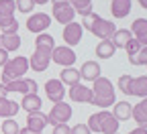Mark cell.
<instances>
[{
  "instance_id": "obj_18",
  "label": "cell",
  "mask_w": 147,
  "mask_h": 134,
  "mask_svg": "<svg viewBox=\"0 0 147 134\" xmlns=\"http://www.w3.org/2000/svg\"><path fill=\"white\" fill-rule=\"evenodd\" d=\"M131 114H133V104H129L127 100L115 102V112H113V116H115L119 122H127L129 118H131Z\"/></svg>"
},
{
  "instance_id": "obj_30",
  "label": "cell",
  "mask_w": 147,
  "mask_h": 134,
  "mask_svg": "<svg viewBox=\"0 0 147 134\" xmlns=\"http://www.w3.org/2000/svg\"><path fill=\"white\" fill-rule=\"evenodd\" d=\"M14 6H16V10H21L23 14H29V12H33L35 10V0H14Z\"/></svg>"
},
{
  "instance_id": "obj_40",
  "label": "cell",
  "mask_w": 147,
  "mask_h": 134,
  "mask_svg": "<svg viewBox=\"0 0 147 134\" xmlns=\"http://www.w3.org/2000/svg\"><path fill=\"white\" fill-rule=\"evenodd\" d=\"M129 134H147V130L145 128H135V130H131Z\"/></svg>"
},
{
  "instance_id": "obj_6",
  "label": "cell",
  "mask_w": 147,
  "mask_h": 134,
  "mask_svg": "<svg viewBox=\"0 0 147 134\" xmlns=\"http://www.w3.org/2000/svg\"><path fill=\"white\" fill-rule=\"evenodd\" d=\"M51 61H55L61 67H74V63H76V51L71 47H67V45H59V47L53 49Z\"/></svg>"
},
{
  "instance_id": "obj_9",
  "label": "cell",
  "mask_w": 147,
  "mask_h": 134,
  "mask_svg": "<svg viewBox=\"0 0 147 134\" xmlns=\"http://www.w3.org/2000/svg\"><path fill=\"white\" fill-rule=\"evenodd\" d=\"M82 35H84V29H82V25L80 23H67L65 27H63V41H65V45L67 47H74V45H78L80 41H82Z\"/></svg>"
},
{
  "instance_id": "obj_3",
  "label": "cell",
  "mask_w": 147,
  "mask_h": 134,
  "mask_svg": "<svg viewBox=\"0 0 147 134\" xmlns=\"http://www.w3.org/2000/svg\"><path fill=\"white\" fill-rule=\"evenodd\" d=\"M92 106H98V108H108V106H115V85L110 83V79L100 77L92 81Z\"/></svg>"
},
{
  "instance_id": "obj_13",
  "label": "cell",
  "mask_w": 147,
  "mask_h": 134,
  "mask_svg": "<svg viewBox=\"0 0 147 134\" xmlns=\"http://www.w3.org/2000/svg\"><path fill=\"white\" fill-rule=\"evenodd\" d=\"M129 95H137L139 100L147 98V75H139V77H133L131 79Z\"/></svg>"
},
{
  "instance_id": "obj_37",
  "label": "cell",
  "mask_w": 147,
  "mask_h": 134,
  "mask_svg": "<svg viewBox=\"0 0 147 134\" xmlns=\"http://www.w3.org/2000/svg\"><path fill=\"white\" fill-rule=\"evenodd\" d=\"M137 106L141 108V112H143V114H147V98H143V100H141Z\"/></svg>"
},
{
  "instance_id": "obj_42",
  "label": "cell",
  "mask_w": 147,
  "mask_h": 134,
  "mask_svg": "<svg viewBox=\"0 0 147 134\" xmlns=\"http://www.w3.org/2000/svg\"><path fill=\"white\" fill-rule=\"evenodd\" d=\"M51 2H53V6H55V4H65V2H69V0H51Z\"/></svg>"
},
{
  "instance_id": "obj_8",
  "label": "cell",
  "mask_w": 147,
  "mask_h": 134,
  "mask_svg": "<svg viewBox=\"0 0 147 134\" xmlns=\"http://www.w3.org/2000/svg\"><path fill=\"white\" fill-rule=\"evenodd\" d=\"M67 93H69L71 102H76V104H92V98H94L92 87H88V85H84V83L71 85Z\"/></svg>"
},
{
  "instance_id": "obj_21",
  "label": "cell",
  "mask_w": 147,
  "mask_h": 134,
  "mask_svg": "<svg viewBox=\"0 0 147 134\" xmlns=\"http://www.w3.org/2000/svg\"><path fill=\"white\" fill-rule=\"evenodd\" d=\"M0 49H4L6 53L18 51L21 49V37H18L16 33L14 35H0Z\"/></svg>"
},
{
  "instance_id": "obj_39",
  "label": "cell",
  "mask_w": 147,
  "mask_h": 134,
  "mask_svg": "<svg viewBox=\"0 0 147 134\" xmlns=\"http://www.w3.org/2000/svg\"><path fill=\"white\" fill-rule=\"evenodd\" d=\"M18 134H43V132H35V130H29V128H21Z\"/></svg>"
},
{
  "instance_id": "obj_11",
  "label": "cell",
  "mask_w": 147,
  "mask_h": 134,
  "mask_svg": "<svg viewBox=\"0 0 147 134\" xmlns=\"http://www.w3.org/2000/svg\"><path fill=\"white\" fill-rule=\"evenodd\" d=\"M8 91H18V93H37V81L35 79H29V77H23V79H14V81H8L4 83Z\"/></svg>"
},
{
  "instance_id": "obj_25",
  "label": "cell",
  "mask_w": 147,
  "mask_h": 134,
  "mask_svg": "<svg viewBox=\"0 0 147 134\" xmlns=\"http://www.w3.org/2000/svg\"><path fill=\"white\" fill-rule=\"evenodd\" d=\"M14 0H0V23L8 21V18H14Z\"/></svg>"
},
{
  "instance_id": "obj_35",
  "label": "cell",
  "mask_w": 147,
  "mask_h": 134,
  "mask_svg": "<svg viewBox=\"0 0 147 134\" xmlns=\"http://www.w3.org/2000/svg\"><path fill=\"white\" fill-rule=\"evenodd\" d=\"M71 134H92V132L88 130L86 124H76V126L71 128Z\"/></svg>"
},
{
  "instance_id": "obj_20",
  "label": "cell",
  "mask_w": 147,
  "mask_h": 134,
  "mask_svg": "<svg viewBox=\"0 0 147 134\" xmlns=\"http://www.w3.org/2000/svg\"><path fill=\"white\" fill-rule=\"evenodd\" d=\"M21 110V104H16L8 98H2L0 100V118H14L16 116V112Z\"/></svg>"
},
{
  "instance_id": "obj_10",
  "label": "cell",
  "mask_w": 147,
  "mask_h": 134,
  "mask_svg": "<svg viewBox=\"0 0 147 134\" xmlns=\"http://www.w3.org/2000/svg\"><path fill=\"white\" fill-rule=\"evenodd\" d=\"M45 95H47V100H49V102L59 104V102H63L65 85H63L59 79H49V81L45 83Z\"/></svg>"
},
{
  "instance_id": "obj_38",
  "label": "cell",
  "mask_w": 147,
  "mask_h": 134,
  "mask_svg": "<svg viewBox=\"0 0 147 134\" xmlns=\"http://www.w3.org/2000/svg\"><path fill=\"white\" fill-rule=\"evenodd\" d=\"M6 95H8V89H6V85H4V83H0V100H2V98H6Z\"/></svg>"
},
{
  "instance_id": "obj_41",
  "label": "cell",
  "mask_w": 147,
  "mask_h": 134,
  "mask_svg": "<svg viewBox=\"0 0 147 134\" xmlns=\"http://www.w3.org/2000/svg\"><path fill=\"white\" fill-rule=\"evenodd\" d=\"M137 2H139V6H141V8H145V10H147V0H137Z\"/></svg>"
},
{
  "instance_id": "obj_29",
  "label": "cell",
  "mask_w": 147,
  "mask_h": 134,
  "mask_svg": "<svg viewBox=\"0 0 147 134\" xmlns=\"http://www.w3.org/2000/svg\"><path fill=\"white\" fill-rule=\"evenodd\" d=\"M0 128H2V134H18V122L12 120V118H6L2 124H0Z\"/></svg>"
},
{
  "instance_id": "obj_2",
  "label": "cell",
  "mask_w": 147,
  "mask_h": 134,
  "mask_svg": "<svg viewBox=\"0 0 147 134\" xmlns=\"http://www.w3.org/2000/svg\"><path fill=\"white\" fill-rule=\"evenodd\" d=\"M80 25H82V29H88L94 37H98L100 41H110L113 35H115V31H117L115 23L106 21V18H100L96 12H92L88 16H82Z\"/></svg>"
},
{
  "instance_id": "obj_27",
  "label": "cell",
  "mask_w": 147,
  "mask_h": 134,
  "mask_svg": "<svg viewBox=\"0 0 147 134\" xmlns=\"http://www.w3.org/2000/svg\"><path fill=\"white\" fill-rule=\"evenodd\" d=\"M69 4H71L74 10L80 12L82 16H88V14L94 12V10H92V0H69Z\"/></svg>"
},
{
  "instance_id": "obj_1",
  "label": "cell",
  "mask_w": 147,
  "mask_h": 134,
  "mask_svg": "<svg viewBox=\"0 0 147 134\" xmlns=\"http://www.w3.org/2000/svg\"><path fill=\"white\" fill-rule=\"evenodd\" d=\"M55 49V39L47 33L37 35L35 39V53L29 57V69L37 71V73H43L49 63H51V53Z\"/></svg>"
},
{
  "instance_id": "obj_31",
  "label": "cell",
  "mask_w": 147,
  "mask_h": 134,
  "mask_svg": "<svg viewBox=\"0 0 147 134\" xmlns=\"http://www.w3.org/2000/svg\"><path fill=\"white\" fill-rule=\"evenodd\" d=\"M129 61L131 65H145L147 67V47H141V51L133 57H129Z\"/></svg>"
},
{
  "instance_id": "obj_33",
  "label": "cell",
  "mask_w": 147,
  "mask_h": 134,
  "mask_svg": "<svg viewBox=\"0 0 147 134\" xmlns=\"http://www.w3.org/2000/svg\"><path fill=\"white\" fill-rule=\"evenodd\" d=\"M131 79H133V77H131V75H127V73L119 77V89H121L125 95H129V85H131Z\"/></svg>"
},
{
  "instance_id": "obj_28",
  "label": "cell",
  "mask_w": 147,
  "mask_h": 134,
  "mask_svg": "<svg viewBox=\"0 0 147 134\" xmlns=\"http://www.w3.org/2000/svg\"><path fill=\"white\" fill-rule=\"evenodd\" d=\"M18 23L16 18H8V21H4V23H0V29H2V35H14L16 31H18Z\"/></svg>"
},
{
  "instance_id": "obj_34",
  "label": "cell",
  "mask_w": 147,
  "mask_h": 134,
  "mask_svg": "<svg viewBox=\"0 0 147 134\" xmlns=\"http://www.w3.org/2000/svg\"><path fill=\"white\" fill-rule=\"evenodd\" d=\"M53 134H71V128L67 124H57L53 126Z\"/></svg>"
},
{
  "instance_id": "obj_15",
  "label": "cell",
  "mask_w": 147,
  "mask_h": 134,
  "mask_svg": "<svg viewBox=\"0 0 147 134\" xmlns=\"http://www.w3.org/2000/svg\"><path fill=\"white\" fill-rule=\"evenodd\" d=\"M47 114L43 112H33L27 116V128L29 130H35V132H43V128L47 126Z\"/></svg>"
},
{
  "instance_id": "obj_4",
  "label": "cell",
  "mask_w": 147,
  "mask_h": 134,
  "mask_svg": "<svg viewBox=\"0 0 147 134\" xmlns=\"http://www.w3.org/2000/svg\"><path fill=\"white\" fill-rule=\"evenodd\" d=\"M29 71V59L27 57H12L6 61L2 67V83L14 81V79H23L25 73Z\"/></svg>"
},
{
  "instance_id": "obj_43",
  "label": "cell",
  "mask_w": 147,
  "mask_h": 134,
  "mask_svg": "<svg viewBox=\"0 0 147 134\" xmlns=\"http://www.w3.org/2000/svg\"><path fill=\"white\" fill-rule=\"evenodd\" d=\"M47 2H51V0H35V4H47Z\"/></svg>"
},
{
  "instance_id": "obj_36",
  "label": "cell",
  "mask_w": 147,
  "mask_h": 134,
  "mask_svg": "<svg viewBox=\"0 0 147 134\" xmlns=\"http://www.w3.org/2000/svg\"><path fill=\"white\" fill-rule=\"evenodd\" d=\"M8 59H10V57H8V53H6L4 49H0V67H4Z\"/></svg>"
},
{
  "instance_id": "obj_14",
  "label": "cell",
  "mask_w": 147,
  "mask_h": 134,
  "mask_svg": "<svg viewBox=\"0 0 147 134\" xmlns=\"http://www.w3.org/2000/svg\"><path fill=\"white\" fill-rule=\"evenodd\" d=\"M100 63L98 61H86L82 67H80V75H82V79L86 81H94L100 77Z\"/></svg>"
},
{
  "instance_id": "obj_12",
  "label": "cell",
  "mask_w": 147,
  "mask_h": 134,
  "mask_svg": "<svg viewBox=\"0 0 147 134\" xmlns=\"http://www.w3.org/2000/svg\"><path fill=\"white\" fill-rule=\"evenodd\" d=\"M74 16H76V10L71 8L69 2H65V4H55V6H53V12H51V18H55L59 25L71 23Z\"/></svg>"
},
{
  "instance_id": "obj_32",
  "label": "cell",
  "mask_w": 147,
  "mask_h": 134,
  "mask_svg": "<svg viewBox=\"0 0 147 134\" xmlns=\"http://www.w3.org/2000/svg\"><path fill=\"white\" fill-rule=\"evenodd\" d=\"M125 51H127L129 57H133V55H137V53L141 51V43H139L137 39H131V41L125 45Z\"/></svg>"
},
{
  "instance_id": "obj_19",
  "label": "cell",
  "mask_w": 147,
  "mask_h": 134,
  "mask_svg": "<svg viewBox=\"0 0 147 134\" xmlns=\"http://www.w3.org/2000/svg\"><path fill=\"white\" fill-rule=\"evenodd\" d=\"M131 0H113L110 2V12H113L115 18H125L129 12H131Z\"/></svg>"
},
{
  "instance_id": "obj_26",
  "label": "cell",
  "mask_w": 147,
  "mask_h": 134,
  "mask_svg": "<svg viewBox=\"0 0 147 134\" xmlns=\"http://www.w3.org/2000/svg\"><path fill=\"white\" fill-rule=\"evenodd\" d=\"M104 116H106V110H100V112H96V114H92V116L88 118V130L90 132H96V134H100V126H102V120H104Z\"/></svg>"
},
{
  "instance_id": "obj_5",
  "label": "cell",
  "mask_w": 147,
  "mask_h": 134,
  "mask_svg": "<svg viewBox=\"0 0 147 134\" xmlns=\"http://www.w3.org/2000/svg\"><path fill=\"white\" fill-rule=\"evenodd\" d=\"M71 118V106L65 104V102H59V104H53L51 112L47 114V122L57 126V124H67Z\"/></svg>"
},
{
  "instance_id": "obj_23",
  "label": "cell",
  "mask_w": 147,
  "mask_h": 134,
  "mask_svg": "<svg viewBox=\"0 0 147 134\" xmlns=\"http://www.w3.org/2000/svg\"><path fill=\"white\" fill-rule=\"evenodd\" d=\"M133 39V35H131V31H127V29H117L115 31V35H113V45L117 47V49H125V45Z\"/></svg>"
},
{
  "instance_id": "obj_22",
  "label": "cell",
  "mask_w": 147,
  "mask_h": 134,
  "mask_svg": "<svg viewBox=\"0 0 147 134\" xmlns=\"http://www.w3.org/2000/svg\"><path fill=\"white\" fill-rule=\"evenodd\" d=\"M119 120L113 116L110 112H106V116L102 120V126H100V134H117L119 132Z\"/></svg>"
},
{
  "instance_id": "obj_16",
  "label": "cell",
  "mask_w": 147,
  "mask_h": 134,
  "mask_svg": "<svg viewBox=\"0 0 147 134\" xmlns=\"http://www.w3.org/2000/svg\"><path fill=\"white\" fill-rule=\"evenodd\" d=\"M41 98H39V93H27L23 95V102H21V108L27 112V114H33V112H41Z\"/></svg>"
},
{
  "instance_id": "obj_44",
  "label": "cell",
  "mask_w": 147,
  "mask_h": 134,
  "mask_svg": "<svg viewBox=\"0 0 147 134\" xmlns=\"http://www.w3.org/2000/svg\"><path fill=\"white\" fill-rule=\"evenodd\" d=\"M117 134H119V132H117Z\"/></svg>"
},
{
  "instance_id": "obj_17",
  "label": "cell",
  "mask_w": 147,
  "mask_h": 134,
  "mask_svg": "<svg viewBox=\"0 0 147 134\" xmlns=\"http://www.w3.org/2000/svg\"><path fill=\"white\" fill-rule=\"evenodd\" d=\"M80 79H82V75H80V69H76V67H63L59 73V81L63 85H69V87L78 85Z\"/></svg>"
},
{
  "instance_id": "obj_24",
  "label": "cell",
  "mask_w": 147,
  "mask_h": 134,
  "mask_svg": "<svg viewBox=\"0 0 147 134\" xmlns=\"http://www.w3.org/2000/svg\"><path fill=\"white\" fill-rule=\"evenodd\" d=\"M117 53V47L113 45V41H100L96 45V57L100 59H110V57H115Z\"/></svg>"
},
{
  "instance_id": "obj_7",
  "label": "cell",
  "mask_w": 147,
  "mask_h": 134,
  "mask_svg": "<svg viewBox=\"0 0 147 134\" xmlns=\"http://www.w3.org/2000/svg\"><path fill=\"white\" fill-rule=\"evenodd\" d=\"M49 27H51V16L45 14V12H35V14H31L27 18V29L31 33H35V35L45 33Z\"/></svg>"
}]
</instances>
